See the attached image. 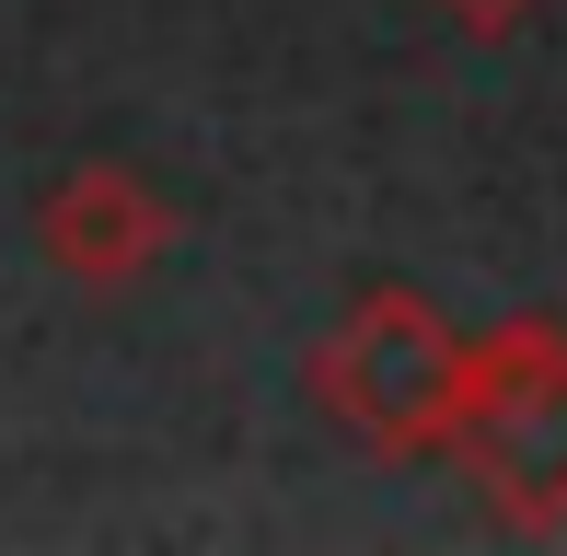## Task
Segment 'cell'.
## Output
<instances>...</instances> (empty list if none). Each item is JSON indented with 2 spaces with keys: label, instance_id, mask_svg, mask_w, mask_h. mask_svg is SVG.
Here are the masks:
<instances>
[{
  "label": "cell",
  "instance_id": "obj_1",
  "mask_svg": "<svg viewBox=\"0 0 567 556\" xmlns=\"http://www.w3.org/2000/svg\"><path fill=\"white\" fill-rule=\"evenodd\" d=\"M463 383H475V337H452L441 301L429 290H359L337 313V337L313 348V394L324 418L359 429L371 452H394V464H429V452H452L463 429Z\"/></svg>",
  "mask_w": 567,
  "mask_h": 556
},
{
  "label": "cell",
  "instance_id": "obj_2",
  "mask_svg": "<svg viewBox=\"0 0 567 556\" xmlns=\"http://www.w3.org/2000/svg\"><path fill=\"white\" fill-rule=\"evenodd\" d=\"M452 464L475 475V498L509 534H567V325L556 313H509L498 337H475Z\"/></svg>",
  "mask_w": 567,
  "mask_h": 556
},
{
  "label": "cell",
  "instance_id": "obj_3",
  "mask_svg": "<svg viewBox=\"0 0 567 556\" xmlns=\"http://www.w3.org/2000/svg\"><path fill=\"white\" fill-rule=\"evenodd\" d=\"M35 256L59 267L70 290H140V278L174 256V197L151 186L140 163H70V174H47V197H35Z\"/></svg>",
  "mask_w": 567,
  "mask_h": 556
},
{
  "label": "cell",
  "instance_id": "obj_4",
  "mask_svg": "<svg viewBox=\"0 0 567 556\" xmlns=\"http://www.w3.org/2000/svg\"><path fill=\"white\" fill-rule=\"evenodd\" d=\"M441 12L463 23V35H509V23H522V12H533V0H441Z\"/></svg>",
  "mask_w": 567,
  "mask_h": 556
}]
</instances>
